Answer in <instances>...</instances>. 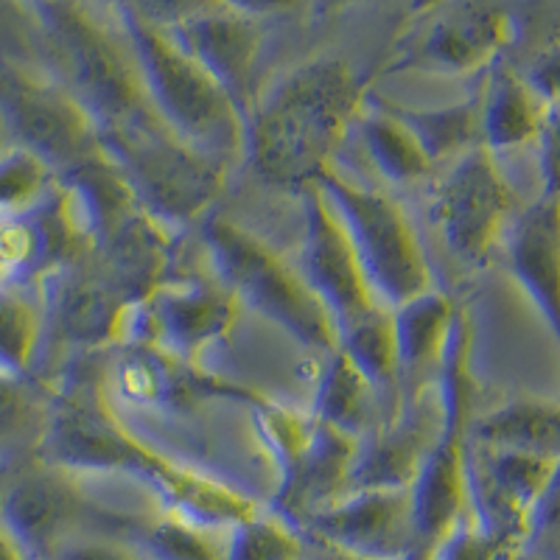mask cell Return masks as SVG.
<instances>
[{
  "instance_id": "cell-6",
  "label": "cell",
  "mask_w": 560,
  "mask_h": 560,
  "mask_svg": "<svg viewBox=\"0 0 560 560\" xmlns=\"http://www.w3.org/2000/svg\"><path fill=\"white\" fill-rule=\"evenodd\" d=\"M48 54V73L88 107L98 127L152 118L127 39H118L88 12L82 0H59L32 12Z\"/></svg>"
},
{
  "instance_id": "cell-46",
  "label": "cell",
  "mask_w": 560,
  "mask_h": 560,
  "mask_svg": "<svg viewBox=\"0 0 560 560\" xmlns=\"http://www.w3.org/2000/svg\"><path fill=\"white\" fill-rule=\"evenodd\" d=\"M317 3L325 9H331V7H339V3H345V0H317Z\"/></svg>"
},
{
  "instance_id": "cell-41",
  "label": "cell",
  "mask_w": 560,
  "mask_h": 560,
  "mask_svg": "<svg viewBox=\"0 0 560 560\" xmlns=\"http://www.w3.org/2000/svg\"><path fill=\"white\" fill-rule=\"evenodd\" d=\"M222 3L249 20H264V18H278V14L298 12L306 0H222Z\"/></svg>"
},
{
  "instance_id": "cell-5",
  "label": "cell",
  "mask_w": 560,
  "mask_h": 560,
  "mask_svg": "<svg viewBox=\"0 0 560 560\" xmlns=\"http://www.w3.org/2000/svg\"><path fill=\"white\" fill-rule=\"evenodd\" d=\"M471 353L474 325L471 317L459 308L438 373L440 407H443L440 432L420 465L418 477L409 485L418 560H427L434 544L468 516L465 468H468V448H471L474 420H477Z\"/></svg>"
},
{
  "instance_id": "cell-19",
  "label": "cell",
  "mask_w": 560,
  "mask_h": 560,
  "mask_svg": "<svg viewBox=\"0 0 560 560\" xmlns=\"http://www.w3.org/2000/svg\"><path fill=\"white\" fill-rule=\"evenodd\" d=\"M438 378L420 387H401L393 409L359 440V457L353 468V488H409L427 459L440 432Z\"/></svg>"
},
{
  "instance_id": "cell-12",
  "label": "cell",
  "mask_w": 560,
  "mask_h": 560,
  "mask_svg": "<svg viewBox=\"0 0 560 560\" xmlns=\"http://www.w3.org/2000/svg\"><path fill=\"white\" fill-rule=\"evenodd\" d=\"M107 393L115 401L147 412L185 418L210 404H242L258 407L267 395L242 382L224 378L202 362L183 359L149 342H127L113 350L104 370Z\"/></svg>"
},
{
  "instance_id": "cell-14",
  "label": "cell",
  "mask_w": 560,
  "mask_h": 560,
  "mask_svg": "<svg viewBox=\"0 0 560 560\" xmlns=\"http://www.w3.org/2000/svg\"><path fill=\"white\" fill-rule=\"evenodd\" d=\"M242 303L213 278H172L135 306L132 339L199 362L236 331Z\"/></svg>"
},
{
  "instance_id": "cell-21",
  "label": "cell",
  "mask_w": 560,
  "mask_h": 560,
  "mask_svg": "<svg viewBox=\"0 0 560 560\" xmlns=\"http://www.w3.org/2000/svg\"><path fill=\"white\" fill-rule=\"evenodd\" d=\"M166 32L224 90V96L247 121V115L253 113L255 102L261 96L258 93V59H261L258 20L219 7Z\"/></svg>"
},
{
  "instance_id": "cell-1",
  "label": "cell",
  "mask_w": 560,
  "mask_h": 560,
  "mask_svg": "<svg viewBox=\"0 0 560 560\" xmlns=\"http://www.w3.org/2000/svg\"><path fill=\"white\" fill-rule=\"evenodd\" d=\"M34 459L77 477H124L147 488L160 508L197 527L228 533L258 513L244 490L174 463L138 438L118 415L93 353L68 368L51 387V409Z\"/></svg>"
},
{
  "instance_id": "cell-20",
  "label": "cell",
  "mask_w": 560,
  "mask_h": 560,
  "mask_svg": "<svg viewBox=\"0 0 560 560\" xmlns=\"http://www.w3.org/2000/svg\"><path fill=\"white\" fill-rule=\"evenodd\" d=\"M357 457V438L325 427L314 418L306 440L283 463L275 465L278 488H275L269 510L303 529L317 513L331 508L337 499L348 493Z\"/></svg>"
},
{
  "instance_id": "cell-34",
  "label": "cell",
  "mask_w": 560,
  "mask_h": 560,
  "mask_svg": "<svg viewBox=\"0 0 560 560\" xmlns=\"http://www.w3.org/2000/svg\"><path fill=\"white\" fill-rule=\"evenodd\" d=\"M57 174L26 149L12 147L0 154V217H14L43 199Z\"/></svg>"
},
{
  "instance_id": "cell-44",
  "label": "cell",
  "mask_w": 560,
  "mask_h": 560,
  "mask_svg": "<svg viewBox=\"0 0 560 560\" xmlns=\"http://www.w3.org/2000/svg\"><path fill=\"white\" fill-rule=\"evenodd\" d=\"M98 3H104V7H109L115 14H118V12H121V9L132 7L135 0H98Z\"/></svg>"
},
{
  "instance_id": "cell-22",
  "label": "cell",
  "mask_w": 560,
  "mask_h": 560,
  "mask_svg": "<svg viewBox=\"0 0 560 560\" xmlns=\"http://www.w3.org/2000/svg\"><path fill=\"white\" fill-rule=\"evenodd\" d=\"M510 272L547 323L560 350V191L541 194L516 213L508 230Z\"/></svg>"
},
{
  "instance_id": "cell-38",
  "label": "cell",
  "mask_w": 560,
  "mask_h": 560,
  "mask_svg": "<svg viewBox=\"0 0 560 560\" xmlns=\"http://www.w3.org/2000/svg\"><path fill=\"white\" fill-rule=\"evenodd\" d=\"M224 7L222 0H135L132 9L147 20L158 23L163 28H172L197 18V14L210 12V9Z\"/></svg>"
},
{
  "instance_id": "cell-24",
  "label": "cell",
  "mask_w": 560,
  "mask_h": 560,
  "mask_svg": "<svg viewBox=\"0 0 560 560\" xmlns=\"http://www.w3.org/2000/svg\"><path fill=\"white\" fill-rule=\"evenodd\" d=\"M547 109L522 73L497 59L479 88V147L502 154L538 143Z\"/></svg>"
},
{
  "instance_id": "cell-25",
  "label": "cell",
  "mask_w": 560,
  "mask_h": 560,
  "mask_svg": "<svg viewBox=\"0 0 560 560\" xmlns=\"http://www.w3.org/2000/svg\"><path fill=\"white\" fill-rule=\"evenodd\" d=\"M457 314L454 300L440 289H429L393 308L398 389L420 387L438 378Z\"/></svg>"
},
{
  "instance_id": "cell-30",
  "label": "cell",
  "mask_w": 560,
  "mask_h": 560,
  "mask_svg": "<svg viewBox=\"0 0 560 560\" xmlns=\"http://www.w3.org/2000/svg\"><path fill=\"white\" fill-rule=\"evenodd\" d=\"M51 409V387L0 370V465L37 454Z\"/></svg>"
},
{
  "instance_id": "cell-37",
  "label": "cell",
  "mask_w": 560,
  "mask_h": 560,
  "mask_svg": "<svg viewBox=\"0 0 560 560\" xmlns=\"http://www.w3.org/2000/svg\"><path fill=\"white\" fill-rule=\"evenodd\" d=\"M522 77L547 107H560V43L535 54Z\"/></svg>"
},
{
  "instance_id": "cell-29",
  "label": "cell",
  "mask_w": 560,
  "mask_h": 560,
  "mask_svg": "<svg viewBox=\"0 0 560 560\" xmlns=\"http://www.w3.org/2000/svg\"><path fill=\"white\" fill-rule=\"evenodd\" d=\"M382 102L415 135L432 166L452 163L468 149L479 147V90L471 98L446 107H407L389 98Z\"/></svg>"
},
{
  "instance_id": "cell-2",
  "label": "cell",
  "mask_w": 560,
  "mask_h": 560,
  "mask_svg": "<svg viewBox=\"0 0 560 560\" xmlns=\"http://www.w3.org/2000/svg\"><path fill=\"white\" fill-rule=\"evenodd\" d=\"M368 96L353 65L339 57H314L289 70L258 96L244 121L242 154L255 177L272 188L306 191L334 166Z\"/></svg>"
},
{
  "instance_id": "cell-8",
  "label": "cell",
  "mask_w": 560,
  "mask_h": 560,
  "mask_svg": "<svg viewBox=\"0 0 560 560\" xmlns=\"http://www.w3.org/2000/svg\"><path fill=\"white\" fill-rule=\"evenodd\" d=\"M337 213L370 287L387 308L434 289L427 253L404 208L384 191L348 179L337 166L314 183Z\"/></svg>"
},
{
  "instance_id": "cell-23",
  "label": "cell",
  "mask_w": 560,
  "mask_h": 560,
  "mask_svg": "<svg viewBox=\"0 0 560 560\" xmlns=\"http://www.w3.org/2000/svg\"><path fill=\"white\" fill-rule=\"evenodd\" d=\"M174 249H177V233L143 210H135L93 253V258L115 287L138 306L140 300H147L154 289L172 280Z\"/></svg>"
},
{
  "instance_id": "cell-39",
  "label": "cell",
  "mask_w": 560,
  "mask_h": 560,
  "mask_svg": "<svg viewBox=\"0 0 560 560\" xmlns=\"http://www.w3.org/2000/svg\"><path fill=\"white\" fill-rule=\"evenodd\" d=\"M538 149H541L544 183L555 185L560 191V107L547 109V121H544V132L538 138Z\"/></svg>"
},
{
  "instance_id": "cell-17",
  "label": "cell",
  "mask_w": 560,
  "mask_h": 560,
  "mask_svg": "<svg viewBox=\"0 0 560 560\" xmlns=\"http://www.w3.org/2000/svg\"><path fill=\"white\" fill-rule=\"evenodd\" d=\"M45 328L84 353L115 350L132 339L135 303L115 287L93 255L39 283Z\"/></svg>"
},
{
  "instance_id": "cell-33",
  "label": "cell",
  "mask_w": 560,
  "mask_h": 560,
  "mask_svg": "<svg viewBox=\"0 0 560 560\" xmlns=\"http://www.w3.org/2000/svg\"><path fill=\"white\" fill-rule=\"evenodd\" d=\"M224 560H306V535L272 510H258L224 533Z\"/></svg>"
},
{
  "instance_id": "cell-32",
  "label": "cell",
  "mask_w": 560,
  "mask_h": 560,
  "mask_svg": "<svg viewBox=\"0 0 560 560\" xmlns=\"http://www.w3.org/2000/svg\"><path fill=\"white\" fill-rule=\"evenodd\" d=\"M124 538L147 560H224V533L197 527L166 510L158 518H132Z\"/></svg>"
},
{
  "instance_id": "cell-40",
  "label": "cell",
  "mask_w": 560,
  "mask_h": 560,
  "mask_svg": "<svg viewBox=\"0 0 560 560\" xmlns=\"http://www.w3.org/2000/svg\"><path fill=\"white\" fill-rule=\"evenodd\" d=\"M549 533H560V459L555 463L552 477H549L547 488H544L541 499L535 504L533 513V535H549Z\"/></svg>"
},
{
  "instance_id": "cell-42",
  "label": "cell",
  "mask_w": 560,
  "mask_h": 560,
  "mask_svg": "<svg viewBox=\"0 0 560 560\" xmlns=\"http://www.w3.org/2000/svg\"><path fill=\"white\" fill-rule=\"evenodd\" d=\"M306 560H370V558H359V555L342 552L337 547H328V544L319 541H308L306 538Z\"/></svg>"
},
{
  "instance_id": "cell-10",
  "label": "cell",
  "mask_w": 560,
  "mask_h": 560,
  "mask_svg": "<svg viewBox=\"0 0 560 560\" xmlns=\"http://www.w3.org/2000/svg\"><path fill=\"white\" fill-rule=\"evenodd\" d=\"M429 210L454 261L477 269L490 261L522 208L497 154L474 147L434 179Z\"/></svg>"
},
{
  "instance_id": "cell-11",
  "label": "cell",
  "mask_w": 560,
  "mask_h": 560,
  "mask_svg": "<svg viewBox=\"0 0 560 560\" xmlns=\"http://www.w3.org/2000/svg\"><path fill=\"white\" fill-rule=\"evenodd\" d=\"M132 518H109L84 497L77 474L28 459L0 490V527L32 560H54L79 533L124 535Z\"/></svg>"
},
{
  "instance_id": "cell-31",
  "label": "cell",
  "mask_w": 560,
  "mask_h": 560,
  "mask_svg": "<svg viewBox=\"0 0 560 560\" xmlns=\"http://www.w3.org/2000/svg\"><path fill=\"white\" fill-rule=\"evenodd\" d=\"M45 334L43 298L37 287H0V370L37 378L39 345Z\"/></svg>"
},
{
  "instance_id": "cell-9",
  "label": "cell",
  "mask_w": 560,
  "mask_h": 560,
  "mask_svg": "<svg viewBox=\"0 0 560 560\" xmlns=\"http://www.w3.org/2000/svg\"><path fill=\"white\" fill-rule=\"evenodd\" d=\"M0 118L14 147L39 158L54 174L102 154V127L48 70L0 54Z\"/></svg>"
},
{
  "instance_id": "cell-15",
  "label": "cell",
  "mask_w": 560,
  "mask_h": 560,
  "mask_svg": "<svg viewBox=\"0 0 560 560\" xmlns=\"http://www.w3.org/2000/svg\"><path fill=\"white\" fill-rule=\"evenodd\" d=\"M555 463L558 459L488 446L471 438L465 468L468 516L510 552H516L533 533L535 504L552 477Z\"/></svg>"
},
{
  "instance_id": "cell-16",
  "label": "cell",
  "mask_w": 560,
  "mask_h": 560,
  "mask_svg": "<svg viewBox=\"0 0 560 560\" xmlns=\"http://www.w3.org/2000/svg\"><path fill=\"white\" fill-rule=\"evenodd\" d=\"M300 272L325 312L331 314L337 337L387 308L370 287L368 275L350 247L348 233L317 185H308L303 191Z\"/></svg>"
},
{
  "instance_id": "cell-35",
  "label": "cell",
  "mask_w": 560,
  "mask_h": 560,
  "mask_svg": "<svg viewBox=\"0 0 560 560\" xmlns=\"http://www.w3.org/2000/svg\"><path fill=\"white\" fill-rule=\"evenodd\" d=\"M510 549L485 533L471 516H465L448 535H443L427 560H508Z\"/></svg>"
},
{
  "instance_id": "cell-7",
  "label": "cell",
  "mask_w": 560,
  "mask_h": 560,
  "mask_svg": "<svg viewBox=\"0 0 560 560\" xmlns=\"http://www.w3.org/2000/svg\"><path fill=\"white\" fill-rule=\"evenodd\" d=\"M202 238L213 275L242 306L278 325L300 348L323 357L337 350L339 337L331 314L325 312L300 267H292L272 244L228 217H210Z\"/></svg>"
},
{
  "instance_id": "cell-3",
  "label": "cell",
  "mask_w": 560,
  "mask_h": 560,
  "mask_svg": "<svg viewBox=\"0 0 560 560\" xmlns=\"http://www.w3.org/2000/svg\"><path fill=\"white\" fill-rule=\"evenodd\" d=\"M154 115L191 147L233 160L244 149V118L224 90L194 62L163 26L132 7L118 12Z\"/></svg>"
},
{
  "instance_id": "cell-18",
  "label": "cell",
  "mask_w": 560,
  "mask_h": 560,
  "mask_svg": "<svg viewBox=\"0 0 560 560\" xmlns=\"http://www.w3.org/2000/svg\"><path fill=\"white\" fill-rule=\"evenodd\" d=\"M308 541L328 544L370 560H418L409 488H353L300 529Z\"/></svg>"
},
{
  "instance_id": "cell-28",
  "label": "cell",
  "mask_w": 560,
  "mask_h": 560,
  "mask_svg": "<svg viewBox=\"0 0 560 560\" xmlns=\"http://www.w3.org/2000/svg\"><path fill=\"white\" fill-rule=\"evenodd\" d=\"M353 135H359L368 160L389 185L418 183L432 174V160L378 96H368Z\"/></svg>"
},
{
  "instance_id": "cell-13",
  "label": "cell",
  "mask_w": 560,
  "mask_h": 560,
  "mask_svg": "<svg viewBox=\"0 0 560 560\" xmlns=\"http://www.w3.org/2000/svg\"><path fill=\"white\" fill-rule=\"evenodd\" d=\"M513 39V14L499 0H446L409 37L389 70L434 77L485 73Z\"/></svg>"
},
{
  "instance_id": "cell-26",
  "label": "cell",
  "mask_w": 560,
  "mask_h": 560,
  "mask_svg": "<svg viewBox=\"0 0 560 560\" xmlns=\"http://www.w3.org/2000/svg\"><path fill=\"white\" fill-rule=\"evenodd\" d=\"M471 438L488 446L560 459V401L513 398L474 420Z\"/></svg>"
},
{
  "instance_id": "cell-27",
  "label": "cell",
  "mask_w": 560,
  "mask_h": 560,
  "mask_svg": "<svg viewBox=\"0 0 560 560\" xmlns=\"http://www.w3.org/2000/svg\"><path fill=\"white\" fill-rule=\"evenodd\" d=\"M378 389L368 382L362 370L345 357L342 350H331L325 357L323 376L314 393L312 418L325 427L362 440L376 423Z\"/></svg>"
},
{
  "instance_id": "cell-36",
  "label": "cell",
  "mask_w": 560,
  "mask_h": 560,
  "mask_svg": "<svg viewBox=\"0 0 560 560\" xmlns=\"http://www.w3.org/2000/svg\"><path fill=\"white\" fill-rule=\"evenodd\" d=\"M54 560H147L135 544L113 533H79L59 547Z\"/></svg>"
},
{
  "instance_id": "cell-4",
  "label": "cell",
  "mask_w": 560,
  "mask_h": 560,
  "mask_svg": "<svg viewBox=\"0 0 560 560\" xmlns=\"http://www.w3.org/2000/svg\"><path fill=\"white\" fill-rule=\"evenodd\" d=\"M102 149L124 174L140 210L174 233L208 217L228 185L230 160L191 147L158 115L102 129Z\"/></svg>"
},
{
  "instance_id": "cell-43",
  "label": "cell",
  "mask_w": 560,
  "mask_h": 560,
  "mask_svg": "<svg viewBox=\"0 0 560 560\" xmlns=\"http://www.w3.org/2000/svg\"><path fill=\"white\" fill-rule=\"evenodd\" d=\"M0 560H32L12 541V538H9V533L3 527H0Z\"/></svg>"
},
{
  "instance_id": "cell-45",
  "label": "cell",
  "mask_w": 560,
  "mask_h": 560,
  "mask_svg": "<svg viewBox=\"0 0 560 560\" xmlns=\"http://www.w3.org/2000/svg\"><path fill=\"white\" fill-rule=\"evenodd\" d=\"M23 3H26V7L32 9V12H37V9L51 7V3H59V0H23Z\"/></svg>"
}]
</instances>
